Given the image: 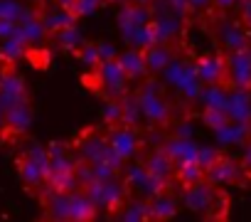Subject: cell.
Returning a JSON list of instances; mask_svg holds the SVG:
<instances>
[{
    "label": "cell",
    "mask_w": 251,
    "mask_h": 222,
    "mask_svg": "<svg viewBox=\"0 0 251 222\" xmlns=\"http://www.w3.org/2000/svg\"><path fill=\"white\" fill-rule=\"evenodd\" d=\"M202 119H204V124L212 126V129H222L224 124L231 121L226 111H224V109H217V106H207V109H204V114H202Z\"/></svg>",
    "instance_id": "cell-22"
},
{
    "label": "cell",
    "mask_w": 251,
    "mask_h": 222,
    "mask_svg": "<svg viewBox=\"0 0 251 222\" xmlns=\"http://www.w3.org/2000/svg\"><path fill=\"white\" fill-rule=\"evenodd\" d=\"M103 3L108 5V3H126V0H103Z\"/></svg>",
    "instance_id": "cell-29"
},
{
    "label": "cell",
    "mask_w": 251,
    "mask_h": 222,
    "mask_svg": "<svg viewBox=\"0 0 251 222\" xmlns=\"http://www.w3.org/2000/svg\"><path fill=\"white\" fill-rule=\"evenodd\" d=\"M246 178L241 163H236L234 158L219 153L207 168H204V180L217 185V188H224V185H234V183H241Z\"/></svg>",
    "instance_id": "cell-7"
},
{
    "label": "cell",
    "mask_w": 251,
    "mask_h": 222,
    "mask_svg": "<svg viewBox=\"0 0 251 222\" xmlns=\"http://www.w3.org/2000/svg\"><path fill=\"white\" fill-rule=\"evenodd\" d=\"M214 193H217V185H212V183H207V180H200V183H195V185L180 188V202H182L187 210H192V212H197V215H204L207 207L212 205Z\"/></svg>",
    "instance_id": "cell-11"
},
{
    "label": "cell",
    "mask_w": 251,
    "mask_h": 222,
    "mask_svg": "<svg viewBox=\"0 0 251 222\" xmlns=\"http://www.w3.org/2000/svg\"><path fill=\"white\" fill-rule=\"evenodd\" d=\"M15 168L23 188L40 200L47 193V151L40 143L25 146L15 158Z\"/></svg>",
    "instance_id": "cell-2"
},
{
    "label": "cell",
    "mask_w": 251,
    "mask_h": 222,
    "mask_svg": "<svg viewBox=\"0 0 251 222\" xmlns=\"http://www.w3.org/2000/svg\"><path fill=\"white\" fill-rule=\"evenodd\" d=\"M72 55H74L84 67H89V69H91V67H96V64L101 62V59H99V50H96V45H91V42H81Z\"/></svg>",
    "instance_id": "cell-20"
},
{
    "label": "cell",
    "mask_w": 251,
    "mask_h": 222,
    "mask_svg": "<svg viewBox=\"0 0 251 222\" xmlns=\"http://www.w3.org/2000/svg\"><path fill=\"white\" fill-rule=\"evenodd\" d=\"M54 40H57V45H59L62 50H69V52H74V50L84 42L81 32L76 30V23L69 25V28H62L59 32H54Z\"/></svg>",
    "instance_id": "cell-19"
},
{
    "label": "cell",
    "mask_w": 251,
    "mask_h": 222,
    "mask_svg": "<svg viewBox=\"0 0 251 222\" xmlns=\"http://www.w3.org/2000/svg\"><path fill=\"white\" fill-rule=\"evenodd\" d=\"M209 5H212V8H217L219 13H224V10H229V8L239 5V0H212Z\"/></svg>",
    "instance_id": "cell-24"
},
{
    "label": "cell",
    "mask_w": 251,
    "mask_h": 222,
    "mask_svg": "<svg viewBox=\"0 0 251 222\" xmlns=\"http://www.w3.org/2000/svg\"><path fill=\"white\" fill-rule=\"evenodd\" d=\"M175 185L177 188H187V185H195L200 180H204V168L197 163V161H187V163H177L175 166Z\"/></svg>",
    "instance_id": "cell-16"
},
{
    "label": "cell",
    "mask_w": 251,
    "mask_h": 222,
    "mask_svg": "<svg viewBox=\"0 0 251 222\" xmlns=\"http://www.w3.org/2000/svg\"><path fill=\"white\" fill-rule=\"evenodd\" d=\"M5 139V106L0 104V141Z\"/></svg>",
    "instance_id": "cell-27"
},
{
    "label": "cell",
    "mask_w": 251,
    "mask_h": 222,
    "mask_svg": "<svg viewBox=\"0 0 251 222\" xmlns=\"http://www.w3.org/2000/svg\"><path fill=\"white\" fill-rule=\"evenodd\" d=\"M195 74L207 86H226V62L224 55H204L195 62Z\"/></svg>",
    "instance_id": "cell-10"
},
{
    "label": "cell",
    "mask_w": 251,
    "mask_h": 222,
    "mask_svg": "<svg viewBox=\"0 0 251 222\" xmlns=\"http://www.w3.org/2000/svg\"><path fill=\"white\" fill-rule=\"evenodd\" d=\"M143 50V59H146V67H148V74H160L165 72V67L175 59V52L170 45H165L163 40L160 42H151Z\"/></svg>",
    "instance_id": "cell-13"
},
{
    "label": "cell",
    "mask_w": 251,
    "mask_h": 222,
    "mask_svg": "<svg viewBox=\"0 0 251 222\" xmlns=\"http://www.w3.org/2000/svg\"><path fill=\"white\" fill-rule=\"evenodd\" d=\"M106 3L103 0H74L72 3V8H69V13L79 20V18H86V15H94L99 8H103Z\"/></svg>",
    "instance_id": "cell-21"
},
{
    "label": "cell",
    "mask_w": 251,
    "mask_h": 222,
    "mask_svg": "<svg viewBox=\"0 0 251 222\" xmlns=\"http://www.w3.org/2000/svg\"><path fill=\"white\" fill-rule=\"evenodd\" d=\"M116 59H118V64L123 67V72H126V77H128V82H143L146 77H151L141 47H131V50L116 52Z\"/></svg>",
    "instance_id": "cell-12"
},
{
    "label": "cell",
    "mask_w": 251,
    "mask_h": 222,
    "mask_svg": "<svg viewBox=\"0 0 251 222\" xmlns=\"http://www.w3.org/2000/svg\"><path fill=\"white\" fill-rule=\"evenodd\" d=\"M222 45H224L226 52L249 47V32H246V28L244 25H236V23H226L222 28Z\"/></svg>",
    "instance_id": "cell-17"
},
{
    "label": "cell",
    "mask_w": 251,
    "mask_h": 222,
    "mask_svg": "<svg viewBox=\"0 0 251 222\" xmlns=\"http://www.w3.org/2000/svg\"><path fill=\"white\" fill-rule=\"evenodd\" d=\"M32 3H37V5H45V0H32Z\"/></svg>",
    "instance_id": "cell-30"
},
{
    "label": "cell",
    "mask_w": 251,
    "mask_h": 222,
    "mask_svg": "<svg viewBox=\"0 0 251 222\" xmlns=\"http://www.w3.org/2000/svg\"><path fill=\"white\" fill-rule=\"evenodd\" d=\"M101 217L99 207L86 197V193L81 188H74L69 193V220L72 222H89V220H96Z\"/></svg>",
    "instance_id": "cell-14"
},
{
    "label": "cell",
    "mask_w": 251,
    "mask_h": 222,
    "mask_svg": "<svg viewBox=\"0 0 251 222\" xmlns=\"http://www.w3.org/2000/svg\"><path fill=\"white\" fill-rule=\"evenodd\" d=\"M81 82L94 91L99 94L103 101H111V99H121L126 91H128V77H126L123 67L118 64L116 57L111 59H101L96 67H91Z\"/></svg>",
    "instance_id": "cell-1"
},
{
    "label": "cell",
    "mask_w": 251,
    "mask_h": 222,
    "mask_svg": "<svg viewBox=\"0 0 251 222\" xmlns=\"http://www.w3.org/2000/svg\"><path fill=\"white\" fill-rule=\"evenodd\" d=\"M106 139H108V146L111 151L123 161H138L141 153L146 151V139H143V131L141 126H133V124H108L106 126Z\"/></svg>",
    "instance_id": "cell-5"
},
{
    "label": "cell",
    "mask_w": 251,
    "mask_h": 222,
    "mask_svg": "<svg viewBox=\"0 0 251 222\" xmlns=\"http://www.w3.org/2000/svg\"><path fill=\"white\" fill-rule=\"evenodd\" d=\"M226 215H229V195L222 188H217V193L212 197V205L207 207V212L202 217L204 220H224Z\"/></svg>",
    "instance_id": "cell-18"
},
{
    "label": "cell",
    "mask_w": 251,
    "mask_h": 222,
    "mask_svg": "<svg viewBox=\"0 0 251 222\" xmlns=\"http://www.w3.org/2000/svg\"><path fill=\"white\" fill-rule=\"evenodd\" d=\"M128 3H133V5H151L153 0H128Z\"/></svg>",
    "instance_id": "cell-28"
},
{
    "label": "cell",
    "mask_w": 251,
    "mask_h": 222,
    "mask_svg": "<svg viewBox=\"0 0 251 222\" xmlns=\"http://www.w3.org/2000/svg\"><path fill=\"white\" fill-rule=\"evenodd\" d=\"M224 62H226V86L249 91L251 89V47L226 52Z\"/></svg>",
    "instance_id": "cell-6"
},
{
    "label": "cell",
    "mask_w": 251,
    "mask_h": 222,
    "mask_svg": "<svg viewBox=\"0 0 251 222\" xmlns=\"http://www.w3.org/2000/svg\"><path fill=\"white\" fill-rule=\"evenodd\" d=\"M69 148H72L76 163H96V161H118V163H123V161L111 151V146H108L106 124L81 129V131L69 141Z\"/></svg>",
    "instance_id": "cell-3"
},
{
    "label": "cell",
    "mask_w": 251,
    "mask_h": 222,
    "mask_svg": "<svg viewBox=\"0 0 251 222\" xmlns=\"http://www.w3.org/2000/svg\"><path fill=\"white\" fill-rule=\"evenodd\" d=\"M212 3V0H185V8H190V10H202V8H207Z\"/></svg>",
    "instance_id": "cell-26"
},
{
    "label": "cell",
    "mask_w": 251,
    "mask_h": 222,
    "mask_svg": "<svg viewBox=\"0 0 251 222\" xmlns=\"http://www.w3.org/2000/svg\"><path fill=\"white\" fill-rule=\"evenodd\" d=\"M141 166L146 168V173L151 178H155L158 183H175V163L173 158L168 156V151L160 146V148H146L141 153Z\"/></svg>",
    "instance_id": "cell-9"
},
{
    "label": "cell",
    "mask_w": 251,
    "mask_h": 222,
    "mask_svg": "<svg viewBox=\"0 0 251 222\" xmlns=\"http://www.w3.org/2000/svg\"><path fill=\"white\" fill-rule=\"evenodd\" d=\"M163 148L168 151V156L173 158L175 166L187 163V161H197V151H200V146H195L190 139H170Z\"/></svg>",
    "instance_id": "cell-15"
},
{
    "label": "cell",
    "mask_w": 251,
    "mask_h": 222,
    "mask_svg": "<svg viewBox=\"0 0 251 222\" xmlns=\"http://www.w3.org/2000/svg\"><path fill=\"white\" fill-rule=\"evenodd\" d=\"M241 5V25L246 28V32H251V0H239Z\"/></svg>",
    "instance_id": "cell-23"
},
{
    "label": "cell",
    "mask_w": 251,
    "mask_h": 222,
    "mask_svg": "<svg viewBox=\"0 0 251 222\" xmlns=\"http://www.w3.org/2000/svg\"><path fill=\"white\" fill-rule=\"evenodd\" d=\"M148 220H173L180 210V197L175 193V183H165L153 195L146 197Z\"/></svg>",
    "instance_id": "cell-8"
},
{
    "label": "cell",
    "mask_w": 251,
    "mask_h": 222,
    "mask_svg": "<svg viewBox=\"0 0 251 222\" xmlns=\"http://www.w3.org/2000/svg\"><path fill=\"white\" fill-rule=\"evenodd\" d=\"M241 168H244V173H246V175H251V143H249V146H246V151H244Z\"/></svg>",
    "instance_id": "cell-25"
},
{
    "label": "cell",
    "mask_w": 251,
    "mask_h": 222,
    "mask_svg": "<svg viewBox=\"0 0 251 222\" xmlns=\"http://www.w3.org/2000/svg\"><path fill=\"white\" fill-rule=\"evenodd\" d=\"M141 84H143V86L136 91V96H138V104H141L143 121L151 124V126L165 129V126L173 121V104L165 99L160 84H158L153 77H146Z\"/></svg>",
    "instance_id": "cell-4"
}]
</instances>
